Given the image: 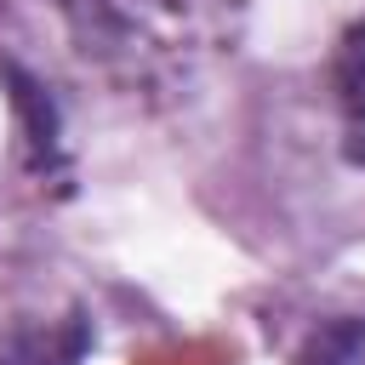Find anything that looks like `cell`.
I'll return each mask as SVG.
<instances>
[{"label":"cell","mask_w":365,"mask_h":365,"mask_svg":"<svg viewBox=\"0 0 365 365\" xmlns=\"http://www.w3.org/2000/svg\"><path fill=\"white\" fill-rule=\"evenodd\" d=\"M297 365H365V314H348V319L319 325L302 342Z\"/></svg>","instance_id":"2"},{"label":"cell","mask_w":365,"mask_h":365,"mask_svg":"<svg viewBox=\"0 0 365 365\" xmlns=\"http://www.w3.org/2000/svg\"><path fill=\"white\" fill-rule=\"evenodd\" d=\"M336 108H342V154L365 171V23H354L336 46Z\"/></svg>","instance_id":"1"}]
</instances>
